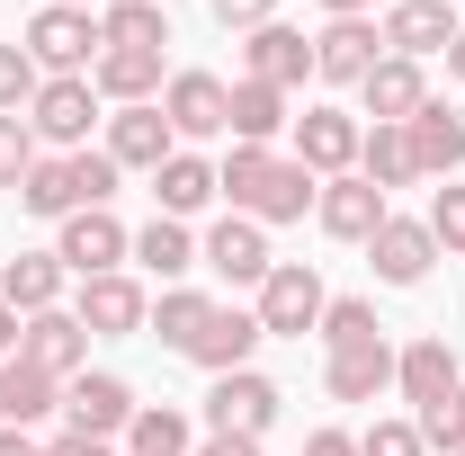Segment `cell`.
<instances>
[{
  "instance_id": "6da1fadb",
  "label": "cell",
  "mask_w": 465,
  "mask_h": 456,
  "mask_svg": "<svg viewBox=\"0 0 465 456\" xmlns=\"http://www.w3.org/2000/svg\"><path fill=\"white\" fill-rule=\"evenodd\" d=\"M215 188L232 197V215H251V224H304V206L322 197V179L304 171L295 153H269V144H232Z\"/></svg>"
},
{
  "instance_id": "7a4b0ae2",
  "label": "cell",
  "mask_w": 465,
  "mask_h": 456,
  "mask_svg": "<svg viewBox=\"0 0 465 456\" xmlns=\"http://www.w3.org/2000/svg\"><path fill=\"white\" fill-rule=\"evenodd\" d=\"M322 304H331V295H322V269H313V260H278V269L260 278V304H251V313H260L269 341H304V332H322Z\"/></svg>"
},
{
  "instance_id": "3957f363",
  "label": "cell",
  "mask_w": 465,
  "mask_h": 456,
  "mask_svg": "<svg viewBox=\"0 0 465 456\" xmlns=\"http://www.w3.org/2000/svg\"><path fill=\"white\" fill-rule=\"evenodd\" d=\"M27 63H36L45 81L90 72V63H99V18H90V9H63V0H45V9L27 18Z\"/></svg>"
},
{
  "instance_id": "277c9868",
  "label": "cell",
  "mask_w": 465,
  "mask_h": 456,
  "mask_svg": "<svg viewBox=\"0 0 465 456\" xmlns=\"http://www.w3.org/2000/svg\"><path fill=\"white\" fill-rule=\"evenodd\" d=\"M90 125H99V90H90V72L45 81V90L27 99V134L54 144V153H90Z\"/></svg>"
},
{
  "instance_id": "5b68a950",
  "label": "cell",
  "mask_w": 465,
  "mask_h": 456,
  "mask_svg": "<svg viewBox=\"0 0 465 456\" xmlns=\"http://www.w3.org/2000/svg\"><path fill=\"white\" fill-rule=\"evenodd\" d=\"M162 116H171L179 144L232 134V81H215V72H171V81H162Z\"/></svg>"
},
{
  "instance_id": "8992f818",
  "label": "cell",
  "mask_w": 465,
  "mask_h": 456,
  "mask_svg": "<svg viewBox=\"0 0 465 456\" xmlns=\"http://www.w3.org/2000/svg\"><path fill=\"white\" fill-rule=\"evenodd\" d=\"M54 260L72 269V278H108L116 260H134V233L116 224L108 206H81V215H63V242H54Z\"/></svg>"
},
{
  "instance_id": "52a82bcc",
  "label": "cell",
  "mask_w": 465,
  "mask_h": 456,
  "mask_svg": "<svg viewBox=\"0 0 465 456\" xmlns=\"http://www.w3.org/2000/svg\"><path fill=\"white\" fill-rule=\"evenodd\" d=\"M134 411H143V402H134L125 376H72V385H63V430H72V439H125Z\"/></svg>"
},
{
  "instance_id": "ba28073f",
  "label": "cell",
  "mask_w": 465,
  "mask_h": 456,
  "mask_svg": "<svg viewBox=\"0 0 465 456\" xmlns=\"http://www.w3.org/2000/svg\"><path fill=\"white\" fill-rule=\"evenodd\" d=\"M278 385L260 376V367H232V376H215L206 385V430H232V439H260L269 421H278Z\"/></svg>"
},
{
  "instance_id": "9c48e42d",
  "label": "cell",
  "mask_w": 465,
  "mask_h": 456,
  "mask_svg": "<svg viewBox=\"0 0 465 456\" xmlns=\"http://www.w3.org/2000/svg\"><path fill=\"white\" fill-rule=\"evenodd\" d=\"M72 322H81L90 341H125V332H143V322H153V304H143V286L125 278V269H108V278H81Z\"/></svg>"
},
{
  "instance_id": "30bf717a",
  "label": "cell",
  "mask_w": 465,
  "mask_h": 456,
  "mask_svg": "<svg viewBox=\"0 0 465 456\" xmlns=\"http://www.w3.org/2000/svg\"><path fill=\"white\" fill-rule=\"evenodd\" d=\"M358 144H367V125L349 108H304L295 116V162L313 179H341V171H358Z\"/></svg>"
},
{
  "instance_id": "8fae6325",
  "label": "cell",
  "mask_w": 465,
  "mask_h": 456,
  "mask_svg": "<svg viewBox=\"0 0 465 456\" xmlns=\"http://www.w3.org/2000/svg\"><path fill=\"white\" fill-rule=\"evenodd\" d=\"M385 215H394V206H385V188H376V179H358V171L322 179V197H313V224L331 233V242H376Z\"/></svg>"
},
{
  "instance_id": "7c38bea8",
  "label": "cell",
  "mask_w": 465,
  "mask_h": 456,
  "mask_svg": "<svg viewBox=\"0 0 465 456\" xmlns=\"http://www.w3.org/2000/svg\"><path fill=\"white\" fill-rule=\"evenodd\" d=\"M18 358L45 367L54 385H72V376H90V332H81L63 304H54V313H27V322H18Z\"/></svg>"
},
{
  "instance_id": "4fadbf2b",
  "label": "cell",
  "mask_w": 465,
  "mask_h": 456,
  "mask_svg": "<svg viewBox=\"0 0 465 456\" xmlns=\"http://www.w3.org/2000/svg\"><path fill=\"white\" fill-rule=\"evenodd\" d=\"M197 260H206L224 286H251V295H260V278L278 269V260H269V224H251V215H224V224L197 242Z\"/></svg>"
},
{
  "instance_id": "5bb4252c",
  "label": "cell",
  "mask_w": 465,
  "mask_h": 456,
  "mask_svg": "<svg viewBox=\"0 0 465 456\" xmlns=\"http://www.w3.org/2000/svg\"><path fill=\"white\" fill-rule=\"evenodd\" d=\"M376 45H385V27H376V18H331V27L313 36V81H341V90H358V81L385 63Z\"/></svg>"
},
{
  "instance_id": "9a60e30c",
  "label": "cell",
  "mask_w": 465,
  "mask_h": 456,
  "mask_svg": "<svg viewBox=\"0 0 465 456\" xmlns=\"http://www.w3.org/2000/svg\"><path fill=\"white\" fill-rule=\"evenodd\" d=\"M99 153H108L116 171H162V162L179 153V134H171V116H162V99H153V108H116Z\"/></svg>"
},
{
  "instance_id": "2e32d148",
  "label": "cell",
  "mask_w": 465,
  "mask_h": 456,
  "mask_svg": "<svg viewBox=\"0 0 465 456\" xmlns=\"http://www.w3.org/2000/svg\"><path fill=\"white\" fill-rule=\"evenodd\" d=\"M260 341H269V332H260V313H251V304H215V313H206V332L188 341V367L232 376V367H251V349H260Z\"/></svg>"
},
{
  "instance_id": "e0dca14e",
  "label": "cell",
  "mask_w": 465,
  "mask_h": 456,
  "mask_svg": "<svg viewBox=\"0 0 465 456\" xmlns=\"http://www.w3.org/2000/svg\"><path fill=\"white\" fill-rule=\"evenodd\" d=\"M430 260H439V242H430L420 215H385L376 242H367V269H376L385 286H420V278H430Z\"/></svg>"
},
{
  "instance_id": "ac0fdd59",
  "label": "cell",
  "mask_w": 465,
  "mask_h": 456,
  "mask_svg": "<svg viewBox=\"0 0 465 456\" xmlns=\"http://www.w3.org/2000/svg\"><path fill=\"white\" fill-rule=\"evenodd\" d=\"M313 72V45L295 36L287 18H269V27H251L242 36V81H269V90H295Z\"/></svg>"
},
{
  "instance_id": "d6986e66",
  "label": "cell",
  "mask_w": 465,
  "mask_h": 456,
  "mask_svg": "<svg viewBox=\"0 0 465 456\" xmlns=\"http://www.w3.org/2000/svg\"><path fill=\"white\" fill-rule=\"evenodd\" d=\"M403 144H411V171L420 179H457V162H465V108H430L403 125Z\"/></svg>"
},
{
  "instance_id": "ffe728a7",
  "label": "cell",
  "mask_w": 465,
  "mask_h": 456,
  "mask_svg": "<svg viewBox=\"0 0 465 456\" xmlns=\"http://www.w3.org/2000/svg\"><path fill=\"white\" fill-rule=\"evenodd\" d=\"M385 45L403 63L448 55V45H457V9H448V0H394V9H385Z\"/></svg>"
},
{
  "instance_id": "44dd1931",
  "label": "cell",
  "mask_w": 465,
  "mask_h": 456,
  "mask_svg": "<svg viewBox=\"0 0 465 456\" xmlns=\"http://www.w3.org/2000/svg\"><path fill=\"white\" fill-rule=\"evenodd\" d=\"M358 99H367V116H376V125H411V116L430 108V81H420V63L385 55L367 81H358Z\"/></svg>"
},
{
  "instance_id": "7402d4cb",
  "label": "cell",
  "mask_w": 465,
  "mask_h": 456,
  "mask_svg": "<svg viewBox=\"0 0 465 456\" xmlns=\"http://www.w3.org/2000/svg\"><path fill=\"white\" fill-rule=\"evenodd\" d=\"M322 385H331V402H376L385 385H394V341L376 332V341H358V349H331Z\"/></svg>"
},
{
  "instance_id": "603a6c76",
  "label": "cell",
  "mask_w": 465,
  "mask_h": 456,
  "mask_svg": "<svg viewBox=\"0 0 465 456\" xmlns=\"http://www.w3.org/2000/svg\"><path fill=\"white\" fill-rule=\"evenodd\" d=\"M63 278H72V269H63L54 251H18V260L0 269V304H9L18 322H27V313H54V304H63Z\"/></svg>"
},
{
  "instance_id": "cb8c5ba5",
  "label": "cell",
  "mask_w": 465,
  "mask_h": 456,
  "mask_svg": "<svg viewBox=\"0 0 465 456\" xmlns=\"http://www.w3.org/2000/svg\"><path fill=\"white\" fill-rule=\"evenodd\" d=\"M90 90H99V99H116V108H153V99H162V55L99 45V63H90Z\"/></svg>"
},
{
  "instance_id": "d4e9b609",
  "label": "cell",
  "mask_w": 465,
  "mask_h": 456,
  "mask_svg": "<svg viewBox=\"0 0 465 456\" xmlns=\"http://www.w3.org/2000/svg\"><path fill=\"white\" fill-rule=\"evenodd\" d=\"M394 385H403L411 411H430L439 394H457V385H465V376H457V349H448V341H411V349H394Z\"/></svg>"
},
{
  "instance_id": "484cf974",
  "label": "cell",
  "mask_w": 465,
  "mask_h": 456,
  "mask_svg": "<svg viewBox=\"0 0 465 456\" xmlns=\"http://www.w3.org/2000/svg\"><path fill=\"white\" fill-rule=\"evenodd\" d=\"M153 197H162V215H179V224H188V215H197L206 197H224V188H215V162H197V153L179 144L171 162L153 171Z\"/></svg>"
},
{
  "instance_id": "4316f807",
  "label": "cell",
  "mask_w": 465,
  "mask_h": 456,
  "mask_svg": "<svg viewBox=\"0 0 465 456\" xmlns=\"http://www.w3.org/2000/svg\"><path fill=\"white\" fill-rule=\"evenodd\" d=\"M134 260H143V269H153L162 286H179L188 269H206V260H197V233L179 224V215H153V224L134 233Z\"/></svg>"
},
{
  "instance_id": "83f0119b",
  "label": "cell",
  "mask_w": 465,
  "mask_h": 456,
  "mask_svg": "<svg viewBox=\"0 0 465 456\" xmlns=\"http://www.w3.org/2000/svg\"><path fill=\"white\" fill-rule=\"evenodd\" d=\"M99 45L162 55V45H171V18H162V0H108V9H99Z\"/></svg>"
},
{
  "instance_id": "f1b7e54d",
  "label": "cell",
  "mask_w": 465,
  "mask_h": 456,
  "mask_svg": "<svg viewBox=\"0 0 465 456\" xmlns=\"http://www.w3.org/2000/svg\"><path fill=\"white\" fill-rule=\"evenodd\" d=\"M54 402H63V385L45 376V367H27V358H0V421H9V430L45 421Z\"/></svg>"
},
{
  "instance_id": "f546056e",
  "label": "cell",
  "mask_w": 465,
  "mask_h": 456,
  "mask_svg": "<svg viewBox=\"0 0 465 456\" xmlns=\"http://www.w3.org/2000/svg\"><path fill=\"white\" fill-rule=\"evenodd\" d=\"M287 116V90H269V81H232V144H269Z\"/></svg>"
},
{
  "instance_id": "4dcf8cb0",
  "label": "cell",
  "mask_w": 465,
  "mask_h": 456,
  "mask_svg": "<svg viewBox=\"0 0 465 456\" xmlns=\"http://www.w3.org/2000/svg\"><path fill=\"white\" fill-rule=\"evenodd\" d=\"M206 313H215V295H197V286H162V304H153V341L188 358V341L206 332Z\"/></svg>"
},
{
  "instance_id": "1f68e13d",
  "label": "cell",
  "mask_w": 465,
  "mask_h": 456,
  "mask_svg": "<svg viewBox=\"0 0 465 456\" xmlns=\"http://www.w3.org/2000/svg\"><path fill=\"white\" fill-rule=\"evenodd\" d=\"M18 206H27V215H45V224H63V215H81V188H72V153H54V162H36V171H27V188H18Z\"/></svg>"
},
{
  "instance_id": "d6a6232c",
  "label": "cell",
  "mask_w": 465,
  "mask_h": 456,
  "mask_svg": "<svg viewBox=\"0 0 465 456\" xmlns=\"http://www.w3.org/2000/svg\"><path fill=\"white\" fill-rule=\"evenodd\" d=\"M358 179H376V188H411V144L403 125H367V144H358Z\"/></svg>"
},
{
  "instance_id": "836d02e7",
  "label": "cell",
  "mask_w": 465,
  "mask_h": 456,
  "mask_svg": "<svg viewBox=\"0 0 465 456\" xmlns=\"http://www.w3.org/2000/svg\"><path fill=\"white\" fill-rule=\"evenodd\" d=\"M125 456H188V421H179L171 402H143L125 421Z\"/></svg>"
},
{
  "instance_id": "e575fe53",
  "label": "cell",
  "mask_w": 465,
  "mask_h": 456,
  "mask_svg": "<svg viewBox=\"0 0 465 456\" xmlns=\"http://www.w3.org/2000/svg\"><path fill=\"white\" fill-rule=\"evenodd\" d=\"M385 322H376V304L367 295H341V304H322V349H358V341H376Z\"/></svg>"
},
{
  "instance_id": "d590c367",
  "label": "cell",
  "mask_w": 465,
  "mask_h": 456,
  "mask_svg": "<svg viewBox=\"0 0 465 456\" xmlns=\"http://www.w3.org/2000/svg\"><path fill=\"white\" fill-rule=\"evenodd\" d=\"M411 430H420V448H430V456H457L465 448V385H457V394H439Z\"/></svg>"
},
{
  "instance_id": "8d00e7d4",
  "label": "cell",
  "mask_w": 465,
  "mask_h": 456,
  "mask_svg": "<svg viewBox=\"0 0 465 456\" xmlns=\"http://www.w3.org/2000/svg\"><path fill=\"white\" fill-rule=\"evenodd\" d=\"M420 224H430V242H439L448 260H465V179H448V188L430 197V215H420Z\"/></svg>"
},
{
  "instance_id": "74e56055",
  "label": "cell",
  "mask_w": 465,
  "mask_h": 456,
  "mask_svg": "<svg viewBox=\"0 0 465 456\" xmlns=\"http://www.w3.org/2000/svg\"><path fill=\"white\" fill-rule=\"evenodd\" d=\"M45 153H36V134H27V116H0V188H27Z\"/></svg>"
},
{
  "instance_id": "f35d334b",
  "label": "cell",
  "mask_w": 465,
  "mask_h": 456,
  "mask_svg": "<svg viewBox=\"0 0 465 456\" xmlns=\"http://www.w3.org/2000/svg\"><path fill=\"white\" fill-rule=\"evenodd\" d=\"M36 90H45V72L27 63V45H0V116H18Z\"/></svg>"
},
{
  "instance_id": "ab89813d",
  "label": "cell",
  "mask_w": 465,
  "mask_h": 456,
  "mask_svg": "<svg viewBox=\"0 0 465 456\" xmlns=\"http://www.w3.org/2000/svg\"><path fill=\"white\" fill-rule=\"evenodd\" d=\"M72 188H81V206H108L116 197V162L108 153H72Z\"/></svg>"
},
{
  "instance_id": "60d3db41",
  "label": "cell",
  "mask_w": 465,
  "mask_h": 456,
  "mask_svg": "<svg viewBox=\"0 0 465 456\" xmlns=\"http://www.w3.org/2000/svg\"><path fill=\"white\" fill-rule=\"evenodd\" d=\"M358 456H430V448H420V430H411V421H376V430L358 439Z\"/></svg>"
},
{
  "instance_id": "b9f144b4",
  "label": "cell",
  "mask_w": 465,
  "mask_h": 456,
  "mask_svg": "<svg viewBox=\"0 0 465 456\" xmlns=\"http://www.w3.org/2000/svg\"><path fill=\"white\" fill-rule=\"evenodd\" d=\"M206 9H215V27H232V36H251V27L278 18V0H206Z\"/></svg>"
},
{
  "instance_id": "7bdbcfd3",
  "label": "cell",
  "mask_w": 465,
  "mask_h": 456,
  "mask_svg": "<svg viewBox=\"0 0 465 456\" xmlns=\"http://www.w3.org/2000/svg\"><path fill=\"white\" fill-rule=\"evenodd\" d=\"M304 456H358V439H349V430H313V439H304Z\"/></svg>"
},
{
  "instance_id": "ee69618b",
  "label": "cell",
  "mask_w": 465,
  "mask_h": 456,
  "mask_svg": "<svg viewBox=\"0 0 465 456\" xmlns=\"http://www.w3.org/2000/svg\"><path fill=\"white\" fill-rule=\"evenodd\" d=\"M197 456H260V439H232V430H206V448Z\"/></svg>"
},
{
  "instance_id": "f6af8a7d",
  "label": "cell",
  "mask_w": 465,
  "mask_h": 456,
  "mask_svg": "<svg viewBox=\"0 0 465 456\" xmlns=\"http://www.w3.org/2000/svg\"><path fill=\"white\" fill-rule=\"evenodd\" d=\"M54 456H116V448H108V439H72V430H63V439H54Z\"/></svg>"
},
{
  "instance_id": "bcb514c9",
  "label": "cell",
  "mask_w": 465,
  "mask_h": 456,
  "mask_svg": "<svg viewBox=\"0 0 465 456\" xmlns=\"http://www.w3.org/2000/svg\"><path fill=\"white\" fill-rule=\"evenodd\" d=\"M0 456H36V439H27V430H9V421H0Z\"/></svg>"
},
{
  "instance_id": "7dc6e473",
  "label": "cell",
  "mask_w": 465,
  "mask_h": 456,
  "mask_svg": "<svg viewBox=\"0 0 465 456\" xmlns=\"http://www.w3.org/2000/svg\"><path fill=\"white\" fill-rule=\"evenodd\" d=\"M0 358H18V313L0 304Z\"/></svg>"
},
{
  "instance_id": "c3c4849f",
  "label": "cell",
  "mask_w": 465,
  "mask_h": 456,
  "mask_svg": "<svg viewBox=\"0 0 465 456\" xmlns=\"http://www.w3.org/2000/svg\"><path fill=\"white\" fill-rule=\"evenodd\" d=\"M322 9H331V18H367L376 0H322Z\"/></svg>"
},
{
  "instance_id": "681fc988",
  "label": "cell",
  "mask_w": 465,
  "mask_h": 456,
  "mask_svg": "<svg viewBox=\"0 0 465 456\" xmlns=\"http://www.w3.org/2000/svg\"><path fill=\"white\" fill-rule=\"evenodd\" d=\"M448 72H457V81H465V27H457V45H448Z\"/></svg>"
},
{
  "instance_id": "f907efd6",
  "label": "cell",
  "mask_w": 465,
  "mask_h": 456,
  "mask_svg": "<svg viewBox=\"0 0 465 456\" xmlns=\"http://www.w3.org/2000/svg\"><path fill=\"white\" fill-rule=\"evenodd\" d=\"M63 9H90V0H63Z\"/></svg>"
},
{
  "instance_id": "816d5d0a",
  "label": "cell",
  "mask_w": 465,
  "mask_h": 456,
  "mask_svg": "<svg viewBox=\"0 0 465 456\" xmlns=\"http://www.w3.org/2000/svg\"><path fill=\"white\" fill-rule=\"evenodd\" d=\"M36 456H54V448H36Z\"/></svg>"
},
{
  "instance_id": "f5cc1de1",
  "label": "cell",
  "mask_w": 465,
  "mask_h": 456,
  "mask_svg": "<svg viewBox=\"0 0 465 456\" xmlns=\"http://www.w3.org/2000/svg\"><path fill=\"white\" fill-rule=\"evenodd\" d=\"M448 9H457V0H448Z\"/></svg>"
},
{
  "instance_id": "db71d44e",
  "label": "cell",
  "mask_w": 465,
  "mask_h": 456,
  "mask_svg": "<svg viewBox=\"0 0 465 456\" xmlns=\"http://www.w3.org/2000/svg\"><path fill=\"white\" fill-rule=\"evenodd\" d=\"M457 456H465V448H457Z\"/></svg>"
}]
</instances>
